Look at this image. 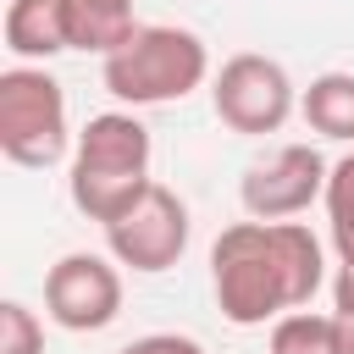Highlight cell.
<instances>
[{
    "mask_svg": "<svg viewBox=\"0 0 354 354\" xmlns=\"http://www.w3.org/2000/svg\"><path fill=\"white\" fill-rule=\"evenodd\" d=\"M44 315L61 332H105L122 315V271L105 254L72 249L44 271Z\"/></svg>",
    "mask_w": 354,
    "mask_h": 354,
    "instance_id": "obj_7",
    "label": "cell"
},
{
    "mask_svg": "<svg viewBox=\"0 0 354 354\" xmlns=\"http://www.w3.org/2000/svg\"><path fill=\"white\" fill-rule=\"evenodd\" d=\"M321 282L326 254L304 221H232L210 243V288L232 326H266L304 310Z\"/></svg>",
    "mask_w": 354,
    "mask_h": 354,
    "instance_id": "obj_1",
    "label": "cell"
},
{
    "mask_svg": "<svg viewBox=\"0 0 354 354\" xmlns=\"http://www.w3.org/2000/svg\"><path fill=\"white\" fill-rule=\"evenodd\" d=\"M138 33L133 0H66V44L83 55H116Z\"/></svg>",
    "mask_w": 354,
    "mask_h": 354,
    "instance_id": "obj_10",
    "label": "cell"
},
{
    "mask_svg": "<svg viewBox=\"0 0 354 354\" xmlns=\"http://www.w3.org/2000/svg\"><path fill=\"white\" fill-rule=\"evenodd\" d=\"M116 354H205L199 337H183V332H144L133 343H122Z\"/></svg>",
    "mask_w": 354,
    "mask_h": 354,
    "instance_id": "obj_15",
    "label": "cell"
},
{
    "mask_svg": "<svg viewBox=\"0 0 354 354\" xmlns=\"http://www.w3.org/2000/svg\"><path fill=\"white\" fill-rule=\"evenodd\" d=\"M188 232H194L188 205H183L166 183H149L144 199H138L122 221L105 227V249H111L116 266H127V271H138V277H160V271H171V266L183 260Z\"/></svg>",
    "mask_w": 354,
    "mask_h": 354,
    "instance_id": "obj_6",
    "label": "cell"
},
{
    "mask_svg": "<svg viewBox=\"0 0 354 354\" xmlns=\"http://www.w3.org/2000/svg\"><path fill=\"white\" fill-rule=\"evenodd\" d=\"M210 105H216L221 127L260 138V133H282V122L299 111V88L282 61H271L260 50H238L210 77Z\"/></svg>",
    "mask_w": 354,
    "mask_h": 354,
    "instance_id": "obj_5",
    "label": "cell"
},
{
    "mask_svg": "<svg viewBox=\"0 0 354 354\" xmlns=\"http://www.w3.org/2000/svg\"><path fill=\"white\" fill-rule=\"evenodd\" d=\"M210 77V50L194 28L138 22V33L100 61V83L122 105H171Z\"/></svg>",
    "mask_w": 354,
    "mask_h": 354,
    "instance_id": "obj_3",
    "label": "cell"
},
{
    "mask_svg": "<svg viewBox=\"0 0 354 354\" xmlns=\"http://www.w3.org/2000/svg\"><path fill=\"white\" fill-rule=\"evenodd\" d=\"M0 39L22 66H44L50 55L72 50L66 44V0H6Z\"/></svg>",
    "mask_w": 354,
    "mask_h": 354,
    "instance_id": "obj_9",
    "label": "cell"
},
{
    "mask_svg": "<svg viewBox=\"0 0 354 354\" xmlns=\"http://www.w3.org/2000/svg\"><path fill=\"white\" fill-rule=\"evenodd\" d=\"M337 326V354H354V315H332Z\"/></svg>",
    "mask_w": 354,
    "mask_h": 354,
    "instance_id": "obj_17",
    "label": "cell"
},
{
    "mask_svg": "<svg viewBox=\"0 0 354 354\" xmlns=\"http://www.w3.org/2000/svg\"><path fill=\"white\" fill-rule=\"evenodd\" d=\"M66 127V88L50 66H6L0 72V155L11 166L44 171L72 149Z\"/></svg>",
    "mask_w": 354,
    "mask_h": 354,
    "instance_id": "obj_4",
    "label": "cell"
},
{
    "mask_svg": "<svg viewBox=\"0 0 354 354\" xmlns=\"http://www.w3.org/2000/svg\"><path fill=\"white\" fill-rule=\"evenodd\" d=\"M271 354H337V326L332 315L315 310H288L271 321Z\"/></svg>",
    "mask_w": 354,
    "mask_h": 354,
    "instance_id": "obj_13",
    "label": "cell"
},
{
    "mask_svg": "<svg viewBox=\"0 0 354 354\" xmlns=\"http://www.w3.org/2000/svg\"><path fill=\"white\" fill-rule=\"evenodd\" d=\"M326 232H332V249H337V266H354V149L343 160H332V177H326Z\"/></svg>",
    "mask_w": 354,
    "mask_h": 354,
    "instance_id": "obj_12",
    "label": "cell"
},
{
    "mask_svg": "<svg viewBox=\"0 0 354 354\" xmlns=\"http://www.w3.org/2000/svg\"><path fill=\"white\" fill-rule=\"evenodd\" d=\"M0 354H44V321L22 299L0 304Z\"/></svg>",
    "mask_w": 354,
    "mask_h": 354,
    "instance_id": "obj_14",
    "label": "cell"
},
{
    "mask_svg": "<svg viewBox=\"0 0 354 354\" xmlns=\"http://www.w3.org/2000/svg\"><path fill=\"white\" fill-rule=\"evenodd\" d=\"M326 177H332V166L315 144H282L271 160H254L243 171L238 199H243L249 221H288L326 194Z\"/></svg>",
    "mask_w": 354,
    "mask_h": 354,
    "instance_id": "obj_8",
    "label": "cell"
},
{
    "mask_svg": "<svg viewBox=\"0 0 354 354\" xmlns=\"http://www.w3.org/2000/svg\"><path fill=\"white\" fill-rule=\"evenodd\" d=\"M149 155H155L149 127L133 111H100V116H88V127L72 144V177H66L72 205L88 221H100V227L122 221L144 199V188L155 183L149 177Z\"/></svg>",
    "mask_w": 354,
    "mask_h": 354,
    "instance_id": "obj_2",
    "label": "cell"
},
{
    "mask_svg": "<svg viewBox=\"0 0 354 354\" xmlns=\"http://www.w3.org/2000/svg\"><path fill=\"white\" fill-rule=\"evenodd\" d=\"M299 116L310 133L332 144H354V72H321L299 94Z\"/></svg>",
    "mask_w": 354,
    "mask_h": 354,
    "instance_id": "obj_11",
    "label": "cell"
},
{
    "mask_svg": "<svg viewBox=\"0 0 354 354\" xmlns=\"http://www.w3.org/2000/svg\"><path fill=\"white\" fill-rule=\"evenodd\" d=\"M332 315H354V266H337L332 277Z\"/></svg>",
    "mask_w": 354,
    "mask_h": 354,
    "instance_id": "obj_16",
    "label": "cell"
}]
</instances>
